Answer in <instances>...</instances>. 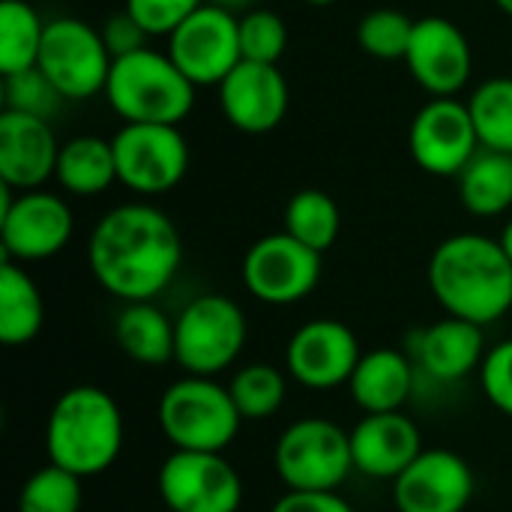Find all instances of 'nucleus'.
I'll list each match as a JSON object with an SVG mask.
<instances>
[{
    "label": "nucleus",
    "mask_w": 512,
    "mask_h": 512,
    "mask_svg": "<svg viewBox=\"0 0 512 512\" xmlns=\"http://www.w3.org/2000/svg\"><path fill=\"white\" fill-rule=\"evenodd\" d=\"M93 279L123 303L159 297L183 264L177 225L153 204L111 207L87 240Z\"/></svg>",
    "instance_id": "1"
},
{
    "label": "nucleus",
    "mask_w": 512,
    "mask_h": 512,
    "mask_svg": "<svg viewBox=\"0 0 512 512\" xmlns=\"http://www.w3.org/2000/svg\"><path fill=\"white\" fill-rule=\"evenodd\" d=\"M429 288L447 315L477 327L512 312V261L483 234H453L429 258Z\"/></svg>",
    "instance_id": "2"
},
{
    "label": "nucleus",
    "mask_w": 512,
    "mask_h": 512,
    "mask_svg": "<svg viewBox=\"0 0 512 512\" xmlns=\"http://www.w3.org/2000/svg\"><path fill=\"white\" fill-rule=\"evenodd\" d=\"M123 411L102 387L81 384L60 393L45 423L48 462L75 474H105L123 453Z\"/></svg>",
    "instance_id": "3"
},
{
    "label": "nucleus",
    "mask_w": 512,
    "mask_h": 512,
    "mask_svg": "<svg viewBox=\"0 0 512 512\" xmlns=\"http://www.w3.org/2000/svg\"><path fill=\"white\" fill-rule=\"evenodd\" d=\"M105 99L123 123L180 126L195 108V84L177 69L168 51L141 48L126 57H114Z\"/></svg>",
    "instance_id": "4"
},
{
    "label": "nucleus",
    "mask_w": 512,
    "mask_h": 512,
    "mask_svg": "<svg viewBox=\"0 0 512 512\" xmlns=\"http://www.w3.org/2000/svg\"><path fill=\"white\" fill-rule=\"evenodd\" d=\"M156 420L171 447L189 453H225L243 423L231 390L198 375H186L162 393Z\"/></svg>",
    "instance_id": "5"
},
{
    "label": "nucleus",
    "mask_w": 512,
    "mask_h": 512,
    "mask_svg": "<svg viewBox=\"0 0 512 512\" xmlns=\"http://www.w3.org/2000/svg\"><path fill=\"white\" fill-rule=\"evenodd\" d=\"M246 315L225 294H201L174 318V363L186 375L216 378L246 348Z\"/></svg>",
    "instance_id": "6"
},
{
    "label": "nucleus",
    "mask_w": 512,
    "mask_h": 512,
    "mask_svg": "<svg viewBox=\"0 0 512 512\" xmlns=\"http://www.w3.org/2000/svg\"><path fill=\"white\" fill-rule=\"evenodd\" d=\"M273 465L291 492H336L354 471L351 432L324 417H303L279 435Z\"/></svg>",
    "instance_id": "7"
},
{
    "label": "nucleus",
    "mask_w": 512,
    "mask_h": 512,
    "mask_svg": "<svg viewBox=\"0 0 512 512\" xmlns=\"http://www.w3.org/2000/svg\"><path fill=\"white\" fill-rule=\"evenodd\" d=\"M117 180L144 198H156L183 183L189 171V144L180 126L123 123L111 138Z\"/></svg>",
    "instance_id": "8"
},
{
    "label": "nucleus",
    "mask_w": 512,
    "mask_h": 512,
    "mask_svg": "<svg viewBox=\"0 0 512 512\" xmlns=\"http://www.w3.org/2000/svg\"><path fill=\"white\" fill-rule=\"evenodd\" d=\"M111 63L114 57L102 39V30L81 18L48 21L36 66L63 99L84 102L96 93H105Z\"/></svg>",
    "instance_id": "9"
},
{
    "label": "nucleus",
    "mask_w": 512,
    "mask_h": 512,
    "mask_svg": "<svg viewBox=\"0 0 512 512\" xmlns=\"http://www.w3.org/2000/svg\"><path fill=\"white\" fill-rule=\"evenodd\" d=\"M3 186V204H0V246L3 258L15 264H33L54 258L57 252L66 249L72 231H75V216L69 204L45 189L33 192H18Z\"/></svg>",
    "instance_id": "10"
},
{
    "label": "nucleus",
    "mask_w": 512,
    "mask_h": 512,
    "mask_svg": "<svg viewBox=\"0 0 512 512\" xmlns=\"http://www.w3.org/2000/svg\"><path fill=\"white\" fill-rule=\"evenodd\" d=\"M156 489L168 512H240L243 480L222 453L174 450L159 474Z\"/></svg>",
    "instance_id": "11"
},
{
    "label": "nucleus",
    "mask_w": 512,
    "mask_h": 512,
    "mask_svg": "<svg viewBox=\"0 0 512 512\" xmlns=\"http://www.w3.org/2000/svg\"><path fill=\"white\" fill-rule=\"evenodd\" d=\"M321 282V252L303 246L291 234H267L255 240L243 258L246 291L267 306H294Z\"/></svg>",
    "instance_id": "12"
},
{
    "label": "nucleus",
    "mask_w": 512,
    "mask_h": 512,
    "mask_svg": "<svg viewBox=\"0 0 512 512\" xmlns=\"http://www.w3.org/2000/svg\"><path fill=\"white\" fill-rule=\"evenodd\" d=\"M168 57L195 87H219L243 60L240 18L222 6L204 3L168 36Z\"/></svg>",
    "instance_id": "13"
},
{
    "label": "nucleus",
    "mask_w": 512,
    "mask_h": 512,
    "mask_svg": "<svg viewBox=\"0 0 512 512\" xmlns=\"http://www.w3.org/2000/svg\"><path fill=\"white\" fill-rule=\"evenodd\" d=\"M408 147L426 174L459 177L480 150L468 102H459L456 96L429 99L411 120Z\"/></svg>",
    "instance_id": "14"
},
{
    "label": "nucleus",
    "mask_w": 512,
    "mask_h": 512,
    "mask_svg": "<svg viewBox=\"0 0 512 512\" xmlns=\"http://www.w3.org/2000/svg\"><path fill=\"white\" fill-rule=\"evenodd\" d=\"M360 357L363 351L354 330L333 318L303 324L285 348L288 375L309 390H333L348 384Z\"/></svg>",
    "instance_id": "15"
},
{
    "label": "nucleus",
    "mask_w": 512,
    "mask_h": 512,
    "mask_svg": "<svg viewBox=\"0 0 512 512\" xmlns=\"http://www.w3.org/2000/svg\"><path fill=\"white\" fill-rule=\"evenodd\" d=\"M411 78L435 99V96H456L474 69V51L468 36L444 15L417 18L414 36L405 54Z\"/></svg>",
    "instance_id": "16"
},
{
    "label": "nucleus",
    "mask_w": 512,
    "mask_h": 512,
    "mask_svg": "<svg viewBox=\"0 0 512 512\" xmlns=\"http://www.w3.org/2000/svg\"><path fill=\"white\" fill-rule=\"evenodd\" d=\"M474 471L453 450H423L393 480L399 512H465L474 498Z\"/></svg>",
    "instance_id": "17"
},
{
    "label": "nucleus",
    "mask_w": 512,
    "mask_h": 512,
    "mask_svg": "<svg viewBox=\"0 0 512 512\" xmlns=\"http://www.w3.org/2000/svg\"><path fill=\"white\" fill-rule=\"evenodd\" d=\"M288 102V81L282 69L270 63L240 60L219 84V105L225 120L246 135L273 132L285 120Z\"/></svg>",
    "instance_id": "18"
},
{
    "label": "nucleus",
    "mask_w": 512,
    "mask_h": 512,
    "mask_svg": "<svg viewBox=\"0 0 512 512\" xmlns=\"http://www.w3.org/2000/svg\"><path fill=\"white\" fill-rule=\"evenodd\" d=\"M60 144L48 120L9 111L0 114V183L15 192L42 189L57 171Z\"/></svg>",
    "instance_id": "19"
},
{
    "label": "nucleus",
    "mask_w": 512,
    "mask_h": 512,
    "mask_svg": "<svg viewBox=\"0 0 512 512\" xmlns=\"http://www.w3.org/2000/svg\"><path fill=\"white\" fill-rule=\"evenodd\" d=\"M423 453L420 429L402 411L366 414L351 429L354 471L372 480H396Z\"/></svg>",
    "instance_id": "20"
},
{
    "label": "nucleus",
    "mask_w": 512,
    "mask_h": 512,
    "mask_svg": "<svg viewBox=\"0 0 512 512\" xmlns=\"http://www.w3.org/2000/svg\"><path fill=\"white\" fill-rule=\"evenodd\" d=\"M483 327L447 315L426 327L414 339V363L435 381H462L477 372L486 360Z\"/></svg>",
    "instance_id": "21"
},
{
    "label": "nucleus",
    "mask_w": 512,
    "mask_h": 512,
    "mask_svg": "<svg viewBox=\"0 0 512 512\" xmlns=\"http://www.w3.org/2000/svg\"><path fill=\"white\" fill-rule=\"evenodd\" d=\"M348 390L363 414L402 411L414 393V360L396 348L366 351L348 381Z\"/></svg>",
    "instance_id": "22"
},
{
    "label": "nucleus",
    "mask_w": 512,
    "mask_h": 512,
    "mask_svg": "<svg viewBox=\"0 0 512 512\" xmlns=\"http://www.w3.org/2000/svg\"><path fill=\"white\" fill-rule=\"evenodd\" d=\"M54 180L78 198H93L108 192L117 180V159L111 138L99 135H75L72 141L60 144Z\"/></svg>",
    "instance_id": "23"
},
{
    "label": "nucleus",
    "mask_w": 512,
    "mask_h": 512,
    "mask_svg": "<svg viewBox=\"0 0 512 512\" xmlns=\"http://www.w3.org/2000/svg\"><path fill=\"white\" fill-rule=\"evenodd\" d=\"M45 324V300L24 264L0 261V342L9 348L30 345Z\"/></svg>",
    "instance_id": "24"
},
{
    "label": "nucleus",
    "mask_w": 512,
    "mask_h": 512,
    "mask_svg": "<svg viewBox=\"0 0 512 512\" xmlns=\"http://www.w3.org/2000/svg\"><path fill=\"white\" fill-rule=\"evenodd\" d=\"M114 336L120 351L141 366H165L174 360V321L153 303H123Z\"/></svg>",
    "instance_id": "25"
},
{
    "label": "nucleus",
    "mask_w": 512,
    "mask_h": 512,
    "mask_svg": "<svg viewBox=\"0 0 512 512\" xmlns=\"http://www.w3.org/2000/svg\"><path fill=\"white\" fill-rule=\"evenodd\" d=\"M459 198L471 216L495 219L512 207V153L480 147L459 174Z\"/></svg>",
    "instance_id": "26"
},
{
    "label": "nucleus",
    "mask_w": 512,
    "mask_h": 512,
    "mask_svg": "<svg viewBox=\"0 0 512 512\" xmlns=\"http://www.w3.org/2000/svg\"><path fill=\"white\" fill-rule=\"evenodd\" d=\"M45 21L24 0L0 3V75H15L39 63Z\"/></svg>",
    "instance_id": "27"
},
{
    "label": "nucleus",
    "mask_w": 512,
    "mask_h": 512,
    "mask_svg": "<svg viewBox=\"0 0 512 512\" xmlns=\"http://www.w3.org/2000/svg\"><path fill=\"white\" fill-rule=\"evenodd\" d=\"M342 213L339 204L321 189H300L285 204V234L315 252H327L339 240Z\"/></svg>",
    "instance_id": "28"
},
{
    "label": "nucleus",
    "mask_w": 512,
    "mask_h": 512,
    "mask_svg": "<svg viewBox=\"0 0 512 512\" xmlns=\"http://www.w3.org/2000/svg\"><path fill=\"white\" fill-rule=\"evenodd\" d=\"M468 111H471L480 147L512 153V78L483 81L471 93Z\"/></svg>",
    "instance_id": "29"
},
{
    "label": "nucleus",
    "mask_w": 512,
    "mask_h": 512,
    "mask_svg": "<svg viewBox=\"0 0 512 512\" xmlns=\"http://www.w3.org/2000/svg\"><path fill=\"white\" fill-rule=\"evenodd\" d=\"M228 390L243 420H267L285 405L288 381L270 363H249L234 372Z\"/></svg>",
    "instance_id": "30"
},
{
    "label": "nucleus",
    "mask_w": 512,
    "mask_h": 512,
    "mask_svg": "<svg viewBox=\"0 0 512 512\" xmlns=\"http://www.w3.org/2000/svg\"><path fill=\"white\" fill-rule=\"evenodd\" d=\"M81 501V477L48 462L21 486L18 512H81Z\"/></svg>",
    "instance_id": "31"
},
{
    "label": "nucleus",
    "mask_w": 512,
    "mask_h": 512,
    "mask_svg": "<svg viewBox=\"0 0 512 512\" xmlns=\"http://www.w3.org/2000/svg\"><path fill=\"white\" fill-rule=\"evenodd\" d=\"M414 24L417 21L399 9L390 6L372 9L357 24V45L378 60H405L414 36Z\"/></svg>",
    "instance_id": "32"
},
{
    "label": "nucleus",
    "mask_w": 512,
    "mask_h": 512,
    "mask_svg": "<svg viewBox=\"0 0 512 512\" xmlns=\"http://www.w3.org/2000/svg\"><path fill=\"white\" fill-rule=\"evenodd\" d=\"M288 48V27L273 9H249L240 15V51L243 60L279 66Z\"/></svg>",
    "instance_id": "33"
},
{
    "label": "nucleus",
    "mask_w": 512,
    "mask_h": 512,
    "mask_svg": "<svg viewBox=\"0 0 512 512\" xmlns=\"http://www.w3.org/2000/svg\"><path fill=\"white\" fill-rule=\"evenodd\" d=\"M60 102L63 96L54 90V84L45 78L39 66L15 72V75H3V108L9 111L51 120L60 111Z\"/></svg>",
    "instance_id": "34"
},
{
    "label": "nucleus",
    "mask_w": 512,
    "mask_h": 512,
    "mask_svg": "<svg viewBox=\"0 0 512 512\" xmlns=\"http://www.w3.org/2000/svg\"><path fill=\"white\" fill-rule=\"evenodd\" d=\"M207 0H126V12L141 24L147 36H171L189 15Z\"/></svg>",
    "instance_id": "35"
},
{
    "label": "nucleus",
    "mask_w": 512,
    "mask_h": 512,
    "mask_svg": "<svg viewBox=\"0 0 512 512\" xmlns=\"http://www.w3.org/2000/svg\"><path fill=\"white\" fill-rule=\"evenodd\" d=\"M480 384L486 399L512 417V339L489 348L483 366H480Z\"/></svg>",
    "instance_id": "36"
},
{
    "label": "nucleus",
    "mask_w": 512,
    "mask_h": 512,
    "mask_svg": "<svg viewBox=\"0 0 512 512\" xmlns=\"http://www.w3.org/2000/svg\"><path fill=\"white\" fill-rule=\"evenodd\" d=\"M102 39L111 51V57H126V54H135L141 48H147V33L141 30V24L123 9V12H114L108 15V21L102 24Z\"/></svg>",
    "instance_id": "37"
},
{
    "label": "nucleus",
    "mask_w": 512,
    "mask_h": 512,
    "mask_svg": "<svg viewBox=\"0 0 512 512\" xmlns=\"http://www.w3.org/2000/svg\"><path fill=\"white\" fill-rule=\"evenodd\" d=\"M270 512H354L339 492H285Z\"/></svg>",
    "instance_id": "38"
},
{
    "label": "nucleus",
    "mask_w": 512,
    "mask_h": 512,
    "mask_svg": "<svg viewBox=\"0 0 512 512\" xmlns=\"http://www.w3.org/2000/svg\"><path fill=\"white\" fill-rule=\"evenodd\" d=\"M207 3L222 6V9H228V12H237V9H246V12H249V6H252L255 0H207Z\"/></svg>",
    "instance_id": "39"
},
{
    "label": "nucleus",
    "mask_w": 512,
    "mask_h": 512,
    "mask_svg": "<svg viewBox=\"0 0 512 512\" xmlns=\"http://www.w3.org/2000/svg\"><path fill=\"white\" fill-rule=\"evenodd\" d=\"M498 243H501V249H504V255L512 261V219L504 225V231H501V237H498Z\"/></svg>",
    "instance_id": "40"
},
{
    "label": "nucleus",
    "mask_w": 512,
    "mask_h": 512,
    "mask_svg": "<svg viewBox=\"0 0 512 512\" xmlns=\"http://www.w3.org/2000/svg\"><path fill=\"white\" fill-rule=\"evenodd\" d=\"M495 6H498V9H501L504 15H510V18H512V0H495Z\"/></svg>",
    "instance_id": "41"
},
{
    "label": "nucleus",
    "mask_w": 512,
    "mask_h": 512,
    "mask_svg": "<svg viewBox=\"0 0 512 512\" xmlns=\"http://www.w3.org/2000/svg\"><path fill=\"white\" fill-rule=\"evenodd\" d=\"M303 3H309V6H333L339 0H303Z\"/></svg>",
    "instance_id": "42"
},
{
    "label": "nucleus",
    "mask_w": 512,
    "mask_h": 512,
    "mask_svg": "<svg viewBox=\"0 0 512 512\" xmlns=\"http://www.w3.org/2000/svg\"><path fill=\"white\" fill-rule=\"evenodd\" d=\"M165 512H168V510H165Z\"/></svg>",
    "instance_id": "43"
}]
</instances>
